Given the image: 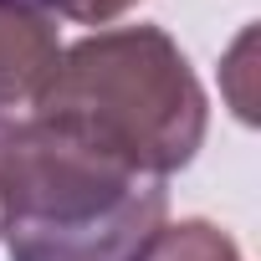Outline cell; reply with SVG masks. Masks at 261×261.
<instances>
[{
	"label": "cell",
	"instance_id": "cell-6",
	"mask_svg": "<svg viewBox=\"0 0 261 261\" xmlns=\"http://www.w3.org/2000/svg\"><path fill=\"white\" fill-rule=\"evenodd\" d=\"M0 128H6V118H0Z\"/></svg>",
	"mask_w": 261,
	"mask_h": 261
},
{
	"label": "cell",
	"instance_id": "cell-3",
	"mask_svg": "<svg viewBox=\"0 0 261 261\" xmlns=\"http://www.w3.org/2000/svg\"><path fill=\"white\" fill-rule=\"evenodd\" d=\"M139 261H246V256H241V246L220 225L179 220V225H159Z\"/></svg>",
	"mask_w": 261,
	"mask_h": 261
},
{
	"label": "cell",
	"instance_id": "cell-1",
	"mask_svg": "<svg viewBox=\"0 0 261 261\" xmlns=\"http://www.w3.org/2000/svg\"><path fill=\"white\" fill-rule=\"evenodd\" d=\"M31 123L87 154L164 179L200 154L210 108L169 31L118 26L82 36L57 57L31 97Z\"/></svg>",
	"mask_w": 261,
	"mask_h": 261
},
{
	"label": "cell",
	"instance_id": "cell-2",
	"mask_svg": "<svg viewBox=\"0 0 261 261\" xmlns=\"http://www.w3.org/2000/svg\"><path fill=\"white\" fill-rule=\"evenodd\" d=\"M0 205L11 261H139L169 190L21 118L0 128Z\"/></svg>",
	"mask_w": 261,
	"mask_h": 261
},
{
	"label": "cell",
	"instance_id": "cell-4",
	"mask_svg": "<svg viewBox=\"0 0 261 261\" xmlns=\"http://www.w3.org/2000/svg\"><path fill=\"white\" fill-rule=\"evenodd\" d=\"M51 6H57L67 21H82V26H102V21L123 16L128 6H139V0H51Z\"/></svg>",
	"mask_w": 261,
	"mask_h": 261
},
{
	"label": "cell",
	"instance_id": "cell-5",
	"mask_svg": "<svg viewBox=\"0 0 261 261\" xmlns=\"http://www.w3.org/2000/svg\"><path fill=\"white\" fill-rule=\"evenodd\" d=\"M0 220H6V205H0Z\"/></svg>",
	"mask_w": 261,
	"mask_h": 261
},
{
	"label": "cell",
	"instance_id": "cell-7",
	"mask_svg": "<svg viewBox=\"0 0 261 261\" xmlns=\"http://www.w3.org/2000/svg\"><path fill=\"white\" fill-rule=\"evenodd\" d=\"M31 6H36V0H31Z\"/></svg>",
	"mask_w": 261,
	"mask_h": 261
}]
</instances>
